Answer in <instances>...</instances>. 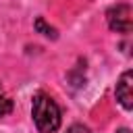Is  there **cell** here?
Instances as JSON below:
<instances>
[{"mask_svg": "<svg viewBox=\"0 0 133 133\" xmlns=\"http://www.w3.org/2000/svg\"><path fill=\"white\" fill-rule=\"evenodd\" d=\"M31 116H33V123L39 133H56L62 123V114H60L56 100L44 91H37L33 96Z\"/></svg>", "mask_w": 133, "mask_h": 133, "instance_id": "6da1fadb", "label": "cell"}, {"mask_svg": "<svg viewBox=\"0 0 133 133\" xmlns=\"http://www.w3.org/2000/svg\"><path fill=\"white\" fill-rule=\"evenodd\" d=\"M108 27L116 33H131V6L129 4H114L106 12Z\"/></svg>", "mask_w": 133, "mask_h": 133, "instance_id": "7a4b0ae2", "label": "cell"}, {"mask_svg": "<svg viewBox=\"0 0 133 133\" xmlns=\"http://www.w3.org/2000/svg\"><path fill=\"white\" fill-rule=\"evenodd\" d=\"M131 87H133V73L131 71H125L121 75L118 83H116V89H114V96H116L118 104L125 110H131L133 108V91H131Z\"/></svg>", "mask_w": 133, "mask_h": 133, "instance_id": "3957f363", "label": "cell"}, {"mask_svg": "<svg viewBox=\"0 0 133 133\" xmlns=\"http://www.w3.org/2000/svg\"><path fill=\"white\" fill-rule=\"evenodd\" d=\"M35 29H37L39 33H44V35L52 37V39L56 37V29H54V27H50V25H48V23H46L42 17H37V19H35Z\"/></svg>", "mask_w": 133, "mask_h": 133, "instance_id": "277c9868", "label": "cell"}, {"mask_svg": "<svg viewBox=\"0 0 133 133\" xmlns=\"http://www.w3.org/2000/svg\"><path fill=\"white\" fill-rule=\"evenodd\" d=\"M12 112V100L8 96H0V118L8 116Z\"/></svg>", "mask_w": 133, "mask_h": 133, "instance_id": "5b68a950", "label": "cell"}, {"mask_svg": "<svg viewBox=\"0 0 133 133\" xmlns=\"http://www.w3.org/2000/svg\"><path fill=\"white\" fill-rule=\"evenodd\" d=\"M66 133H89V129L85 125H71L66 129Z\"/></svg>", "mask_w": 133, "mask_h": 133, "instance_id": "8992f818", "label": "cell"}, {"mask_svg": "<svg viewBox=\"0 0 133 133\" xmlns=\"http://www.w3.org/2000/svg\"><path fill=\"white\" fill-rule=\"evenodd\" d=\"M118 133H131V131H129V129H121Z\"/></svg>", "mask_w": 133, "mask_h": 133, "instance_id": "52a82bcc", "label": "cell"}]
</instances>
